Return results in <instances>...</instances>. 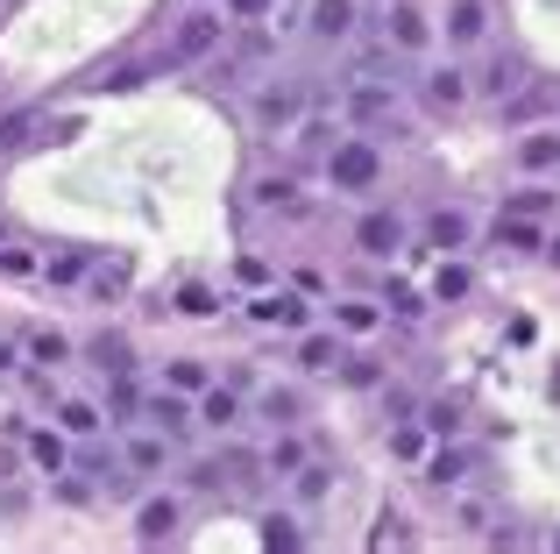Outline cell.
I'll list each match as a JSON object with an SVG mask.
<instances>
[{
  "label": "cell",
  "mask_w": 560,
  "mask_h": 554,
  "mask_svg": "<svg viewBox=\"0 0 560 554\" xmlns=\"http://www.w3.org/2000/svg\"><path fill=\"white\" fill-rule=\"evenodd\" d=\"M319 171H327L334 193L370 199L376 185H383V150H376L370 136H334V142H327V157H319Z\"/></svg>",
  "instance_id": "cell-1"
},
{
  "label": "cell",
  "mask_w": 560,
  "mask_h": 554,
  "mask_svg": "<svg viewBox=\"0 0 560 554\" xmlns=\"http://www.w3.org/2000/svg\"><path fill=\"white\" fill-rule=\"evenodd\" d=\"M220 36H228V8H206L199 0V14H178V28L164 43V65H199V57L220 50Z\"/></svg>",
  "instance_id": "cell-2"
},
{
  "label": "cell",
  "mask_w": 560,
  "mask_h": 554,
  "mask_svg": "<svg viewBox=\"0 0 560 554\" xmlns=\"http://www.w3.org/2000/svg\"><path fill=\"white\" fill-rule=\"evenodd\" d=\"M383 43H397L405 57H425L440 43V22L419 8V0H390V8H383Z\"/></svg>",
  "instance_id": "cell-3"
},
{
  "label": "cell",
  "mask_w": 560,
  "mask_h": 554,
  "mask_svg": "<svg viewBox=\"0 0 560 554\" xmlns=\"http://www.w3.org/2000/svg\"><path fill=\"white\" fill-rule=\"evenodd\" d=\"M142 419H150L156 434H171V441H191V427H199V399H191V391H150V399H142Z\"/></svg>",
  "instance_id": "cell-4"
},
{
  "label": "cell",
  "mask_w": 560,
  "mask_h": 554,
  "mask_svg": "<svg viewBox=\"0 0 560 554\" xmlns=\"http://www.w3.org/2000/svg\"><path fill=\"white\" fill-rule=\"evenodd\" d=\"M362 0H305V36L313 43H355Z\"/></svg>",
  "instance_id": "cell-5"
},
{
  "label": "cell",
  "mask_w": 560,
  "mask_h": 554,
  "mask_svg": "<svg viewBox=\"0 0 560 554\" xmlns=\"http://www.w3.org/2000/svg\"><path fill=\"white\" fill-rule=\"evenodd\" d=\"M405 235H411L405 213H390V207H370V213L355 221V250H362V256H376V264H390V256L405 250Z\"/></svg>",
  "instance_id": "cell-6"
},
{
  "label": "cell",
  "mask_w": 560,
  "mask_h": 554,
  "mask_svg": "<svg viewBox=\"0 0 560 554\" xmlns=\"http://www.w3.org/2000/svg\"><path fill=\"white\" fill-rule=\"evenodd\" d=\"M476 470H482V455H476V448H462V441H454V448H447V441H433V455L419 462V476H425L433 490H462Z\"/></svg>",
  "instance_id": "cell-7"
},
{
  "label": "cell",
  "mask_w": 560,
  "mask_h": 554,
  "mask_svg": "<svg viewBox=\"0 0 560 554\" xmlns=\"http://www.w3.org/2000/svg\"><path fill=\"white\" fill-rule=\"evenodd\" d=\"M490 242H497V250H504V256H539V250H547V228H539V213H497V228H490Z\"/></svg>",
  "instance_id": "cell-8"
},
{
  "label": "cell",
  "mask_w": 560,
  "mask_h": 554,
  "mask_svg": "<svg viewBox=\"0 0 560 554\" xmlns=\"http://www.w3.org/2000/svg\"><path fill=\"white\" fill-rule=\"evenodd\" d=\"M299 114H305V85L299 79H277V85L256 93V128H299Z\"/></svg>",
  "instance_id": "cell-9"
},
{
  "label": "cell",
  "mask_w": 560,
  "mask_h": 554,
  "mask_svg": "<svg viewBox=\"0 0 560 554\" xmlns=\"http://www.w3.org/2000/svg\"><path fill=\"white\" fill-rule=\"evenodd\" d=\"M511 164H518L525 178H547V171H560V128H525V136L511 142Z\"/></svg>",
  "instance_id": "cell-10"
},
{
  "label": "cell",
  "mask_w": 560,
  "mask_h": 554,
  "mask_svg": "<svg viewBox=\"0 0 560 554\" xmlns=\"http://www.w3.org/2000/svg\"><path fill=\"white\" fill-rule=\"evenodd\" d=\"M440 36H447L454 50H476V43H490V0H454L447 22H440Z\"/></svg>",
  "instance_id": "cell-11"
},
{
  "label": "cell",
  "mask_w": 560,
  "mask_h": 554,
  "mask_svg": "<svg viewBox=\"0 0 560 554\" xmlns=\"http://www.w3.org/2000/svg\"><path fill=\"white\" fill-rule=\"evenodd\" d=\"M248 413H256L270 434H277V427H299V419H305V391H299V384H262Z\"/></svg>",
  "instance_id": "cell-12"
},
{
  "label": "cell",
  "mask_w": 560,
  "mask_h": 554,
  "mask_svg": "<svg viewBox=\"0 0 560 554\" xmlns=\"http://www.w3.org/2000/svg\"><path fill=\"white\" fill-rule=\"evenodd\" d=\"M348 122H390L397 128V85L390 79H355V93H348Z\"/></svg>",
  "instance_id": "cell-13"
},
{
  "label": "cell",
  "mask_w": 560,
  "mask_h": 554,
  "mask_svg": "<svg viewBox=\"0 0 560 554\" xmlns=\"http://www.w3.org/2000/svg\"><path fill=\"white\" fill-rule=\"evenodd\" d=\"M242 384H206L199 391V427H213V434H234L242 427Z\"/></svg>",
  "instance_id": "cell-14"
},
{
  "label": "cell",
  "mask_w": 560,
  "mask_h": 554,
  "mask_svg": "<svg viewBox=\"0 0 560 554\" xmlns=\"http://www.w3.org/2000/svg\"><path fill=\"white\" fill-rule=\"evenodd\" d=\"M71 455H79V448H71L65 427H28V462H36L43 476H71Z\"/></svg>",
  "instance_id": "cell-15"
},
{
  "label": "cell",
  "mask_w": 560,
  "mask_h": 554,
  "mask_svg": "<svg viewBox=\"0 0 560 554\" xmlns=\"http://www.w3.org/2000/svg\"><path fill=\"white\" fill-rule=\"evenodd\" d=\"M468 235H476V221H468L462 207H433V213H425V242H433L440 256H462Z\"/></svg>",
  "instance_id": "cell-16"
},
{
  "label": "cell",
  "mask_w": 560,
  "mask_h": 554,
  "mask_svg": "<svg viewBox=\"0 0 560 554\" xmlns=\"http://www.w3.org/2000/svg\"><path fill=\"white\" fill-rule=\"evenodd\" d=\"M433 441H440V434H433V427H425V419H419V413H411V419H390V455H397V462H405V470H419V462H425V455H433Z\"/></svg>",
  "instance_id": "cell-17"
},
{
  "label": "cell",
  "mask_w": 560,
  "mask_h": 554,
  "mask_svg": "<svg viewBox=\"0 0 560 554\" xmlns=\"http://www.w3.org/2000/svg\"><path fill=\"white\" fill-rule=\"evenodd\" d=\"M248 320H256V327H305V299L262 285V299H248Z\"/></svg>",
  "instance_id": "cell-18"
},
{
  "label": "cell",
  "mask_w": 560,
  "mask_h": 554,
  "mask_svg": "<svg viewBox=\"0 0 560 554\" xmlns=\"http://www.w3.org/2000/svg\"><path fill=\"white\" fill-rule=\"evenodd\" d=\"M171 448H178V441H171V434H128V441H121V462H128V470H136V476H156V470H164V462H171Z\"/></svg>",
  "instance_id": "cell-19"
},
{
  "label": "cell",
  "mask_w": 560,
  "mask_h": 554,
  "mask_svg": "<svg viewBox=\"0 0 560 554\" xmlns=\"http://www.w3.org/2000/svg\"><path fill=\"white\" fill-rule=\"evenodd\" d=\"M57 427H65L71 441H100V427H107V413H100L93 399H79V391H71V399H57Z\"/></svg>",
  "instance_id": "cell-20"
},
{
  "label": "cell",
  "mask_w": 560,
  "mask_h": 554,
  "mask_svg": "<svg viewBox=\"0 0 560 554\" xmlns=\"http://www.w3.org/2000/svg\"><path fill=\"white\" fill-rule=\"evenodd\" d=\"M178 498H150V505H142V512H136V541L142 547H156V541H171V533H178Z\"/></svg>",
  "instance_id": "cell-21"
},
{
  "label": "cell",
  "mask_w": 560,
  "mask_h": 554,
  "mask_svg": "<svg viewBox=\"0 0 560 554\" xmlns=\"http://www.w3.org/2000/svg\"><path fill=\"white\" fill-rule=\"evenodd\" d=\"M85 362H93L100 377H121V370H136V348H128V334H93V342H85Z\"/></svg>",
  "instance_id": "cell-22"
},
{
  "label": "cell",
  "mask_w": 560,
  "mask_h": 554,
  "mask_svg": "<svg viewBox=\"0 0 560 554\" xmlns=\"http://www.w3.org/2000/svg\"><path fill=\"white\" fill-rule=\"evenodd\" d=\"M468 93H476V79H468V71H425V100H433L440 114H454V107H468Z\"/></svg>",
  "instance_id": "cell-23"
},
{
  "label": "cell",
  "mask_w": 560,
  "mask_h": 554,
  "mask_svg": "<svg viewBox=\"0 0 560 554\" xmlns=\"http://www.w3.org/2000/svg\"><path fill=\"white\" fill-rule=\"evenodd\" d=\"M468 291H476V270H468L462 256H440V270H433V291H425V299H440V305H462Z\"/></svg>",
  "instance_id": "cell-24"
},
{
  "label": "cell",
  "mask_w": 560,
  "mask_h": 554,
  "mask_svg": "<svg viewBox=\"0 0 560 554\" xmlns=\"http://www.w3.org/2000/svg\"><path fill=\"white\" fill-rule=\"evenodd\" d=\"M518 85H525V65H518V57H497V65H482L476 93H482V100H511Z\"/></svg>",
  "instance_id": "cell-25"
},
{
  "label": "cell",
  "mask_w": 560,
  "mask_h": 554,
  "mask_svg": "<svg viewBox=\"0 0 560 554\" xmlns=\"http://www.w3.org/2000/svg\"><path fill=\"white\" fill-rule=\"evenodd\" d=\"M22 348H28V362H36V370H65V362H71V334H57V327H36Z\"/></svg>",
  "instance_id": "cell-26"
},
{
  "label": "cell",
  "mask_w": 560,
  "mask_h": 554,
  "mask_svg": "<svg viewBox=\"0 0 560 554\" xmlns=\"http://www.w3.org/2000/svg\"><path fill=\"white\" fill-rule=\"evenodd\" d=\"M376 299H383V313L405 320V327H419V320H425V291H419V285H397V277H390V285H383Z\"/></svg>",
  "instance_id": "cell-27"
},
{
  "label": "cell",
  "mask_w": 560,
  "mask_h": 554,
  "mask_svg": "<svg viewBox=\"0 0 560 554\" xmlns=\"http://www.w3.org/2000/svg\"><path fill=\"white\" fill-rule=\"evenodd\" d=\"M305 441H299V427H277V441H270V455H262V470L270 476H291V470H305Z\"/></svg>",
  "instance_id": "cell-28"
},
{
  "label": "cell",
  "mask_w": 560,
  "mask_h": 554,
  "mask_svg": "<svg viewBox=\"0 0 560 554\" xmlns=\"http://www.w3.org/2000/svg\"><path fill=\"white\" fill-rule=\"evenodd\" d=\"M291 490H299V505H319L334 490V462H305V470H291Z\"/></svg>",
  "instance_id": "cell-29"
},
{
  "label": "cell",
  "mask_w": 560,
  "mask_h": 554,
  "mask_svg": "<svg viewBox=\"0 0 560 554\" xmlns=\"http://www.w3.org/2000/svg\"><path fill=\"white\" fill-rule=\"evenodd\" d=\"M85 277H93V256L85 250H65V256L43 264V285H85Z\"/></svg>",
  "instance_id": "cell-30"
},
{
  "label": "cell",
  "mask_w": 560,
  "mask_h": 554,
  "mask_svg": "<svg viewBox=\"0 0 560 554\" xmlns=\"http://www.w3.org/2000/svg\"><path fill=\"white\" fill-rule=\"evenodd\" d=\"M341 356H348V348L334 342V334H305V342H299V362H305V370H341Z\"/></svg>",
  "instance_id": "cell-31"
},
{
  "label": "cell",
  "mask_w": 560,
  "mask_h": 554,
  "mask_svg": "<svg viewBox=\"0 0 560 554\" xmlns=\"http://www.w3.org/2000/svg\"><path fill=\"white\" fill-rule=\"evenodd\" d=\"M171 305H178L185 320H213V313H220V305H228V299H220L213 285H178V299H171Z\"/></svg>",
  "instance_id": "cell-32"
},
{
  "label": "cell",
  "mask_w": 560,
  "mask_h": 554,
  "mask_svg": "<svg viewBox=\"0 0 560 554\" xmlns=\"http://www.w3.org/2000/svg\"><path fill=\"white\" fill-rule=\"evenodd\" d=\"M419 419L440 434V441H454V434H462V399H425V405H419Z\"/></svg>",
  "instance_id": "cell-33"
},
{
  "label": "cell",
  "mask_w": 560,
  "mask_h": 554,
  "mask_svg": "<svg viewBox=\"0 0 560 554\" xmlns=\"http://www.w3.org/2000/svg\"><path fill=\"white\" fill-rule=\"evenodd\" d=\"M447 519H454L462 533H482V527H490V505L468 498V490H447Z\"/></svg>",
  "instance_id": "cell-34"
},
{
  "label": "cell",
  "mask_w": 560,
  "mask_h": 554,
  "mask_svg": "<svg viewBox=\"0 0 560 554\" xmlns=\"http://www.w3.org/2000/svg\"><path fill=\"white\" fill-rule=\"evenodd\" d=\"M107 405H114V419H121V427H128V419H142V391H136V377H114V384H107Z\"/></svg>",
  "instance_id": "cell-35"
},
{
  "label": "cell",
  "mask_w": 560,
  "mask_h": 554,
  "mask_svg": "<svg viewBox=\"0 0 560 554\" xmlns=\"http://www.w3.org/2000/svg\"><path fill=\"white\" fill-rule=\"evenodd\" d=\"M262 547H305V533H299V519H291V512H270V519H262Z\"/></svg>",
  "instance_id": "cell-36"
},
{
  "label": "cell",
  "mask_w": 560,
  "mask_h": 554,
  "mask_svg": "<svg viewBox=\"0 0 560 554\" xmlns=\"http://www.w3.org/2000/svg\"><path fill=\"white\" fill-rule=\"evenodd\" d=\"M334 320H341L348 334H370L376 320H383V305H370V299H341V305H334Z\"/></svg>",
  "instance_id": "cell-37"
},
{
  "label": "cell",
  "mask_w": 560,
  "mask_h": 554,
  "mask_svg": "<svg viewBox=\"0 0 560 554\" xmlns=\"http://www.w3.org/2000/svg\"><path fill=\"white\" fill-rule=\"evenodd\" d=\"M164 384H171V391H191V399H199V391L213 384V377H206V362H171V370H164Z\"/></svg>",
  "instance_id": "cell-38"
},
{
  "label": "cell",
  "mask_w": 560,
  "mask_h": 554,
  "mask_svg": "<svg viewBox=\"0 0 560 554\" xmlns=\"http://www.w3.org/2000/svg\"><path fill=\"white\" fill-rule=\"evenodd\" d=\"M0 277H43V264L22 250V242H0Z\"/></svg>",
  "instance_id": "cell-39"
},
{
  "label": "cell",
  "mask_w": 560,
  "mask_h": 554,
  "mask_svg": "<svg viewBox=\"0 0 560 554\" xmlns=\"http://www.w3.org/2000/svg\"><path fill=\"white\" fill-rule=\"evenodd\" d=\"M256 199H262V207H277V213H305V199H299V193H291V185H284V178H270V185H256Z\"/></svg>",
  "instance_id": "cell-40"
},
{
  "label": "cell",
  "mask_w": 560,
  "mask_h": 554,
  "mask_svg": "<svg viewBox=\"0 0 560 554\" xmlns=\"http://www.w3.org/2000/svg\"><path fill=\"white\" fill-rule=\"evenodd\" d=\"M85 285H93V299H114V291L128 285V264H107V270H93Z\"/></svg>",
  "instance_id": "cell-41"
},
{
  "label": "cell",
  "mask_w": 560,
  "mask_h": 554,
  "mask_svg": "<svg viewBox=\"0 0 560 554\" xmlns=\"http://www.w3.org/2000/svg\"><path fill=\"white\" fill-rule=\"evenodd\" d=\"M341 377H348V384H383V370L370 356H341Z\"/></svg>",
  "instance_id": "cell-42"
},
{
  "label": "cell",
  "mask_w": 560,
  "mask_h": 554,
  "mask_svg": "<svg viewBox=\"0 0 560 554\" xmlns=\"http://www.w3.org/2000/svg\"><path fill=\"white\" fill-rule=\"evenodd\" d=\"M220 8H228V22H262L270 0H220Z\"/></svg>",
  "instance_id": "cell-43"
},
{
  "label": "cell",
  "mask_w": 560,
  "mask_h": 554,
  "mask_svg": "<svg viewBox=\"0 0 560 554\" xmlns=\"http://www.w3.org/2000/svg\"><path fill=\"white\" fill-rule=\"evenodd\" d=\"M383 413H390V419H411V413H419V399H411V391H383Z\"/></svg>",
  "instance_id": "cell-44"
},
{
  "label": "cell",
  "mask_w": 560,
  "mask_h": 554,
  "mask_svg": "<svg viewBox=\"0 0 560 554\" xmlns=\"http://www.w3.org/2000/svg\"><path fill=\"white\" fill-rule=\"evenodd\" d=\"M504 207H511V213H539V221H547L553 199H547V193H518V199H504Z\"/></svg>",
  "instance_id": "cell-45"
},
{
  "label": "cell",
  "mask_w": 560,
  "mask_h": 554,
  "mask_svg": "<svg viewBox=\"0 0 560 554\" xmlns=\"http://www.w3.org/2000/svg\"><path fill=\"white\" fill-rule=\"evenodd\" d=\"M390 541H411V533H405V519H397V512H383L376 519V547H390Z\"/></svg>",
  "instance_id": "cell-46"
},
{
  "label": "cell",
  "mask_w": 560,
  "mask_h": 554,
  "mask_svg": "<svg viewBox=\"0 0 560 554\" xmlns=\"http://www.w3.org/2000/svg\"><path fill=\"white\" fill-rule=\"evenodd\" d=\"M22 128H28V114H0V150H14V142H22Z\"/></svg>",
  "instance_id": "cell-47"
},
{
  "label": "cell",
  "mask_w": 560,
  "mask_h": 554,
  "mask_svg": "<svg viewBox=\"0 0 560 554\" xmlns=\"http://www.w3.org/2000/svg\"><path fill=\"white\" fill-rule=\"evenodd\" d=\"M14 362H22V356H14V342H0V377H8Z\"/></svg>",
  "instance_id": "cell-48"
},
{
  "label": "cell",
  "mask_w": 560,
  "mask_h": 554,
  "mask_svg": "<svg viewBox=\"0 0 560 554\" xmlns=\"http://www.w3.org/2000/svg\"><path fill=\"white\" fill-rule=\"evenodd\" d=\"M547 264H553V270H560V235H553V242H547Z\"/></svg>",
  "instance_id": "cell-49"
},
{
  "label": "cell",
  "mask_w": 560,
  "mask_h": 554,
  "mask_svg": "<svg viewBox=\"0 0 560 554\" xmlns=\"http://www.w3.org/2000/svg\"><path fill=\"white\" fill-rule=\"evenodd\" d=\"M0 242H8V235H0Z\"/></svg>",
  "instance_id": "cell-50"
}]
</instances>
